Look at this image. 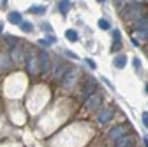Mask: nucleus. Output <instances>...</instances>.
Masks as SVG:
<instances>
[{
    "label": "nucleus",
    "mask_w": 148,
    "mask_h": 147,
    "mask_svg": "<svg viewBox=\"0 0 148 147\" xmlns=\"http://www.w3.org/2000/svg\"><path fill=\"white\" fill-rule=\"evenodd\" d=\"M143 4H129L123 11H122V16L129 21H136V20H141L143 18Z\"/></svg>",
    "instance_id": "obj_1"
},
{
    "label": "nucleus",
    "mask_w": 148,
    "mask_h": 147,
    "mask_svg": "<svg viewBox=\"0 0 148 147\" xmlns=\"http://www.w3.org/2000/svg\"><path fill=\"white\" fill-rule=\"evenodd\" d=\"M127 135V128L123 126V124H116V126H113L111 130L108 131V138L109 140H118V138H122V137H125Z\"/></svg>",
    "instance_id": "obj_2"
},
{
    "label": "nucleus",
    "mask_w": 148,
    "mask_h": 147,
    "mask_svg": "<svg viewBox=\"0 0 148 147\" xmlns=\"http://www.w3.org/2000/svg\"><path fill=\"white\" fill-rule=\"evenodd\" d=\"M85 106H86V110H97V108L101 106V96H99L97 92L92 94L90 98L85 99Z\"/></svg>",
    "instance_id": "obj_3"
},
{
    "label": "nucleus",
    "mask_w": 148,
    "mask_h": 147,
    "mask_svg": "<svg viewBox=\"0 0 148 147\" xmlns=\"http://www.w3.org/2000/svg\"><path fill=\"white\" fill-rule=\"evenodd\" d=\"M113 115H115L113 108H104V110H101V112L97 114V121H99V124H106V122H109L111 119H113Z\"/></svg>",
    "instance_id": "obj_4"
},
{
    "label": "nucleus",
    "mask_w": 148,
    "mask_h": 147,
    "mask_svg": "<svg viewBox=\"0 0 148 147\" xmlns=\"http://www.w3.org/2000/svg\"><path fill=\"white\" fill-rule=\"evenodd\" d=\"M11 59H12V62H16V64L25 62V51H23L20 46H14V48L11 50Z\"/></svg>",
    "instance_id": "obj_5"
},
{
    "label": "nucleus",
    "mask_w": 148,
    "mask_h": 147,
    "mask_svg": "<svg viewBox=\"0 0 148 147\" xmlns=\"http://www.w3.org/2000/svg\"><path fill=\"white\" fill-rule=\"evenodd\" d=\"M39 69L42 73H48L49 71V55L48 51H41V57H39Z\"/></svg>",
    "instance_id": "obj_6"
},
{
    "label": "nucleus",
    "mask_w": 148,
    "mask_h": 147,
    "mask_svg": "<svg viewBox=\"0 0 148 147\" xmlns=\"http://www.w3.org/2000/svg\"><path fill=\"white\" fill-rule=\"evenodd\" d=\"M65 78H64V82H62V85H64V89H72V85H74V82H76V73L74 71H69L67 75H64Z\"/></svg>",
    "instance_id": "obj_7"
},
{
    "label": "nucleus",
    "mask_w": 148,
    "mask_h": 147,
    "mask_svg": "<svg viewBox=\"0 0 148 147\" xmlns=\"http://www.w3.org/2000/svg\"><path fill=\"white\" fill-rule=\"evenodd\" d=\"M132 145H134V140H132V137H129V135H125V137L116 140V147H132Z\"/></svg>",
    "instance_id": "obj_8"
},
{
    "label": "nucleus",
    "mask_w": 148,
    "mask_h": 147,
    "mask_svg": "<svg viewBox=\"0 0 148 147\" xmlns=\"http://www.w3.org/2000/svg\"><path fill=\"white\" fill-rule=\"evenodd\" d=\"M7 20L12 23V25H21L23 21H21V14L18 12V11H11L9 14H7Z\"/></svg>",
    "instance_id": "obj_9"
},
{
    "label": "nucleus",
    "mask_w": 148,
    "mask_h": 147,
    "mask_svg": "<svg viewBox=\"0 0 148 147\" xmlns=\"http://www.w3.org/2000/svg\"><path fill=\"white\" fill-rule=\"evenodd\" d=\"M11 67V55L4 53V55H0V69L2 71H7Z\"/></svg>",
    "instance_id": "obj_10"
},
{
    "label": "nucleus",
    "mask_w": 148,
    "mask_h": 147,
    "mask_svg": "<svg viewBox=\"0 0 148 147\" xmlns=\"http://www.w3.org/2000/svg\"><path fill=\"white\" fill-rule=\"evenodd\" d=\"M113 64H115L116 69H123L127 66V57L125 55H116V57L113 59Z\"/></svg>",
    "instance_id": "obj_11"
},
{
    "label": "nucleus",
    "mask_w": 148,
    "mask_h": 147,
    "mask_svg": "<svg viewBox=\"0 0 148 147\" xmlns=\"http://www.w3.org/2000/svg\"><path fill=\"white\" fill-rule=\"evenodd\" d=\"M37 66H39V60H37L34 55H32L30 60H28V73H30V75H35V73L39 71V69H37Z\"/></svg>",
    "instance_id": "obj_12"
},
{
    "label": "nucleus",
    "mask_w": 148,
    "mask_h": 147,
    "mask_svg": "<svg viewBox=\"0 0 148 147\" xmlns=\"http://www.w3.org/2000/svg\"><path fill=\"white\" fill-rule=\"evenodd\" d=\"M95 90H97V87H95V83H90L86 89H83V99H86V98H90L92 94H95Z\"/></svg>",
    "instance_id": "obj_13"
},
{
    "label": "nucleus",
    "mask_w": 148,
    "mask_h": 147,
    "mask_svg": "<svg viewBox=\"0 0 148 147\" xmlns=\"http://www.w3.org/2000/svg\"><path fill=\"white\" fill-rule=\"evenodd\" d=\"M71 0H60V4H58V9H60V12L62 14H67V11L71 9Z\"/></svg>",
    "instance_id": "obj_14"
},
{
    "label": "nucleus",
    "mask_w": 148,
    "mask_h": 147,
    "mask_svg": "<svg viewBox=\"0 0 148 147\" xmlns=\"http://www.w3.org/2000/svg\"><path fill=\"white\" fill-rule=\"evenodd\" d=\"M136 35H138V39H139V41H146V39H148V27L136 30Z\"/></svg>",
    "instance_id": "obj_15"
},
{
    "label": "nucleus",
    "mask_w": 148,
    "mask_h": 147,
    "mask_svg": "<svg viewBox=\"0 0 148 147\" xmlns=\"http://www.w3.org/2000/svg\"><path fill=\"white\" fill-rule=\"evenodd\" d=\"M65 37H67V41H71V43H76V41H78V32L71 28V30L65 32Z\"/></svg>",
    "instance_id": "obj_16"
},
{
    "label": "nucleus",
    "mask_w": 148,
    "mask_h": 147,
    "mask_svg": "<svg viewBox=\"0 0 148 147\" xmlns=\"http://www.w3.org/2000/svg\"><path fill=\"white\" fill-rule=\"evenodd\" d=\"M28 12H32V14H44L46 12V7L44 6H32L28 9Z\"/></svg>",
    "instance_id": "obj_17"
},
{
    "label": "nucleus",
    "mask_w": 148,
    "mask_h": 147,
    "mask_svg": "<svg viewBox=\"0 0 148 147\" xmlns=\"http://www.w3.org/2000/svg\"><path fill=\"white\" fill-rule=\"evenodd\" d=\"M20 27H21V30H23V32H32V30H34V25H32L30 21H23Z\"/></svg>",
    "instance_id": "obj_18"
},
{
    "label": "nucleus",
    "mask_w": 148,
    "mask_h": 147,
    "mask_svg": "<svg viewBox=\"0 0 148 147\" xmlns=\"http://www.w3.org/2000/svg\"><path fill=\"white\" fill-rule=\"evenodd\" d=\"M5 43H7L11 48H14V44H18V37H14V35H7V37H5Z\"/></svg>",
    "instance_id": "obj_19"
},
{
    "label": "nucleus",
    "mask_w": 148,
    "mask_h": 147,
    "mask_svg": "<svg viewBox=\"0 0 148 147\" xmlns=\"http://www.w3.org/2000/svg\"><path fill=\"white\" fill-rule=\"evenodd\" d=\"M145 27H148V16H143L141 20L138 21V30L139 28H145Z\"/></svg>",
    "instance_id": "obj_20"
},
{
    "label": "nucleus",
    "mask_w": 148,
    "mask_h": 147,
    "mask_svg": "<svg viewBox=\"0 0 148 147\" xmlns=\"http://www.w3.org/2000/svg\"><path fill=\"white\" fill-rule=\"evenodd\" d=\"M99 28H102V30H109V21L108 20H99Z\"/></svg>",
    "instance_id": "obj_21"
},
{
    "label": "nucleus",
    "mask_w": 148,
    "mask_h": 147,
    "mask_svg": "<svg viewBox=\"0 0 148 147\" xmlns=\"http://www.w3.org/2000/svg\"><path fill=\"white\" fill-rule=\"evenodd\" d=\"M46 41H48L49 44H53V43H57V37H55V35H51V34H48V35H46Z\"/></svg>",
    "instance_id": "obj_22"
},
{
    "label": "nucleus",
    "mask_w": 148,
    "mask_h": 147,
    "mask_svg": "<svg viewBox=\"0 0 148 147\" xmlns=\"http://www.w3.org/2000/svg\"><path fill=\"white\" fill-rule=\"evenodd\" d=\"M113 39L115 43H120V30H113Z\"/></svg>",
    "instance_id": "obj_23"
},
{
    "label": "nucleus",
    "mask_w": 148,
    "mask_h": 147,
    "mask_svg": "<svg viewBox=\"0 0 148 147\" xmlns=\"http://www.w3.org/2000/svg\"><path fill=\"white\" fill-rule=\"evenodd\" d=\"M65 55H67L69 59H78V55L74 53V51H69V50H65Z\"/></svg>",
    "instance_id": "obj_24"
},
{
    "label": "nucleus",
    "mask_w": 148,
    "mask_h": 147,
    "mask_svg": "<svg viewBox=\"0 0 148 147\" xmlns=\"http://www.w3.org/2000/svg\"><path fill=\"white\" fill-rule=\"evenodd\" d=\"M141 117H143V124L148 128V112H143V115H141Z\"/></svg>",
    "instance_id": "obj_25"
},
{
    "label": "nucleus",
    "mask_w": 148,
    "mask_h": 147,
    "mask_svg": "<svg viewBox=\"0 0 148 147\" xmlns=\"http://www.w3.org/2000/svg\"><path fill=\"white\" fill-rule=\"evenodd\" d=\"M120 50V43H113V46H111V51H113V53H116Z\"/></svg>",
    "instance_id": "obj_26"
},
{
    "label": "nucleus",
    "mask_w": 148,
    "mask_h": 147,
    "mask_svg": "<svg viewBox=\"0 0 148 147\" xmlns=\"http://www.w3.org/2000/svg\"><path fill=\"white\" fill-rule=\"evenodd\" d=\"M85 62H86V64H88V66H90L92 69H95V62H94V60H92V59H86Z\"/></svg>",
    "instance_id": "obj_27"
},
{
    "label": "nucleus",
    "mask_w": 148,
    "mask_h": 147,
    "mask_svg": "<svg viewBox=\"0 0 148 147\" xmlns=\"http://www.w3.org/2000/svg\"><path fill=\"white\" fill-rule=\"evenodd\" d=\"M134 66H136V69H141V60H139L138 57L134 59Z\"/></svg>",
    "instance_id": "obj_28"
},
{
    "label": "nucleus",
    "mask_w": 148,
    "mask_h": 147,
    "mask_svg": "<svg viewBox=\"0 0 148 147\" xmlns=\"http://www.w3.org/2000/svg\"><path fill=\"white\" fill-rule=\"evenodd\" d=\"M42 28H44V30H46V32H49V30H51V27H49V25H48V23H44V25H42Z\"/></svg>",
    "instance_id": "obj_29"
},
{
    "label": "nucleus",
    "mask_w": 148,
    "mask_h": 147,
    "mask_svg": "<svg viewBox=\"0 0 148 147\" xmlns=\"http://www.w3.org/2000/svg\"><path fill=\"white\" fill-rule=\"evenodd\" d=\"M2 30H4V23L0 21V34H2Z\"/></svg>",
    "instance_id": "obj_30"
},
{
    "label": "nucleus",
    "mask_w": 148,
    "mask_h": 147,
    "mask_svg": "<svg viewBox=\"0 0 148 147\" xmlns=\"http://www.w3.org/2000/svg\"><path fill=\"white\" fill-rule=\"evenodd\" d=\"M145 147H148V138H145Z\"/></svg>",
    "instance_id": "obj_31"
},
{
    "label": "nucleus",
    "mask_w": 148,
    "mask_h": 147,
    "mask_svg": "<svg viewBox=\"0 0 148 147\" xmlns=\"http://www.w3.org/2000/svg\"><path fill=\"white\" fill-rule=\"evenodd\" d=\"M99 2H104V0H99Z\"/></svg>",
    "instance_id": "obj_32"
}]
</instances>
